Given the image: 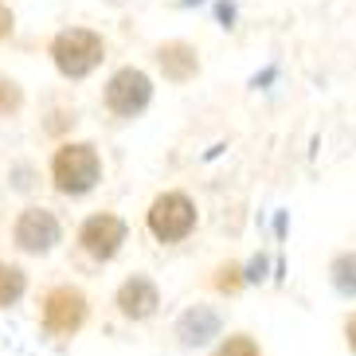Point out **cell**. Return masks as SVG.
I'll return each instance as SVG.
<instances>
[{"mask_svg": "<svg viewBox=\"0 0 356 356\" xmlns=\"http://www.w3.org/2000/svg\"><path fill=\"white\" fill-rule=\"evenodd\" d=\"M51 177H55V188L67 192V196H83L98 184L102 177V165H98V153L90 145H67L55 153L51 161Z\"/></svg>", "mask_w": 356, "mask_h": 356, "instance_id": "cell-1", "label": "cell"}, {"mask_svg": "<svg viewBox=\"0 0 356 356\" xmlns=\"http://www.w3.org/2000/svg\"><path fill=\"white\" fill-rule=\"evenodd\" d=\"M333 282L341 293H356V254H341L333 262Z\"/></svg>", "mask_w": 356, "mask_h": 356, "instance_id": "cell-12", "label": "cell"}, {"mask_svg": "<svg viewBox=\"0 0 356 356\" xmlns=\"http://www.w3.org/2000/svg\"><path fill=\"white\" fill-rule=\"evenodd\" d=\"M118 305H122L126 317H137V321H141V317H149L161 305L157 286L149 282V278H129V282L118 290Z\"/></svg>", "mask_w": 356, "mask_h": 356, "instance_id": "cell-8", "label": "cell"}, {"mask_svg": "<svg viewBox=\"0 0 356 356\" xmlns=\"http://www.w3.org/2000/svg\"><path fill=\"white\" fill-rule=\"evenodd\" d=\"M0 106H16V90H12V83H4V90H0Z\"/></svg>", "mask_w": 356, "mask_h": 356, "instance_id": "cell-15", "label": "cell"}, {"mask_svg": "<svg viewBox=\"0 0 356 356\" xmlns=\"http://www.w3.org/2000/svg\"><path fill=\"white\" fill-rule=\"evenodd\" d=\"M192 227H196V208H192V200L180 196V192L161 196L157 204H153V211H149V231H153L161 243L184 239Z\"/></svg>", "mask_w": 356, "mask_h": 356, "instance_id": "cell-3", "label": "cell"}, {"mask_svg": "<svg viewBox=\"0 0 356 356\" xmlns=\"http://www.w3.org/2000/svg\"><path fill=\"white\" fill-rule=\"evenodd\" d=\"M161 67H165L168 79L184 83V79L196 74V51H192L188 43H168V47H161Z\"/></svg>", "mask_w": 356, "mask_h": 356, "instance_id": "cell-10", "label": "cell"}, {"mask_svg": "<svg viewBox=\"0 0 356 356\" xmlns=\"http://www.w3.org/2000/svg\"><path fill=\"white\" fill-rule=\"evenodd\" d=\"M55 67L67 74V79H83L102 63V40L86 28H71V32H59L51 43Z\"/></svg>", "mask_w": 356, "mask_h": 356, "instance_id": "cell-2", "label": "cell"}, {"mask_svg": "<svg viewBox=\"0 0 356 356\" xmlns=\"http://www.w3.org/2000/svg\"><path fill=\"white\" fill-rule=\"evenodd\" d=\"M83 321H86V298L79 290L59 286V290L47 293V302H43V325H47L55 337L74 333Z\"/></svg>", "mask_w": 356, "mask_h": 356, "instance_id": "cell-5", "label": "cell"}, {"mask_svg": "<svg viewBox=\"0 0 356 356\" xmlns=\"http://www.w3.org/2000/svg\"><path fill=\"white\" fill-rule=\"evenodd\" d=\"M79 243H83L86 254H95V259H114L118 247L126 243V223L118 220V216H95V220L83 223Z\"/></svg>", "mask_w": 356, "mask_h": 356, "instance_id": "cell-6", "label": "cell"}, {"mask_svg": "<svg viewBox=\"0 0 356 356\" xmlns=\"http://www.w3.org/2000/svg\"><path fill=\"white\" fill-rule=\"evenodd\" d=\"M216 356H259V348H254L251 337H231V341H227V345H223Z\"/></svg>", "mask_w": 356, "mask_h": 356, "instance_id": "cell-13", "label": "cell"}, {"mask_svg": "<svg viewBox=\"0 0 356 356\" xmlns=\"http://www.w3.org/2000/svg\"><path fill=\"white\" fill-rule=\"evenodd\" d=\"M24 293V270L20 266H8L0 262V305H16Z\"/></svg>", "mask_w": 356, "mask_h": 356, "instance_id": "cell-11", "label": "cell"}, {"mask_svg": "<svg viewBox=\"0 0 356 356\" xmlns=\"http://www.w3.org/2000/svg\"><path fill=\"white\" fill-rule=\"evenodd\" d=\"M177 329L188 345H204V341H211V337L220 333V314L208 309V305H196V309H188V314L180 317Z\"/></svg>", "mask_w": 356, "mask_h": 356, "instance_id": "cell-9", "label": "cell"}, {"mask_svg": "<svg viewBox=\"0 0 356 356\" xmlns=\"http://www.w3.org/2000/svg\"><path fill=\"white\" fill-rule=\"evenodd\" d=\"M16 243L24 251H51L59 243V220L47 208H28L16 220Z\"/></svg>", "mask_w": 356, "mask_h": 356, "instance_id": "cell-7", "label": "cell"}, {"mask_svg": "<svg viewBox=\"0 0 356 356\" xmlns=\"http://www.w3.org/2000/svg\"><path fill=\"white\" fill-rule=\"evenodd\" d=\"M348 345H353V353H356V317H348Z\"/></svg>", "mask_w": 356, "mask_h": 356, "instance_id": "cell-16", "label": "cell"}, {"mask_svg": "<svg viewBox=\"0 0 356 356\" xmlns=\"http://www.w3.org/2000/svg\"><path fill=\"white\" fill-rule=\"evenodd\" d=\"M8 32H12V12L4 8V4H0V40H4Z\"/></svg>", "mask_w": 356, "mask_h": 356, "instance_id": "cell-14", "label": "cell"}, {"mask_svg": "<svg viewBox=\"0 0 356 356\" xmlns=\"http://www.w3.org/2000/svg\"><path fill=\"white\" fill-rule=\"evenodd\" d=\"M149 95H153L149 74L145 71H134V67L118 71L114 79H110V86H106V102H110V110L122 114V118L141 114V110L149 106Z\"/></svg>", "mask_w": 356, "mask_h": 356, "instance_id": "cell-4", "label": "cell"}]
</instances>
